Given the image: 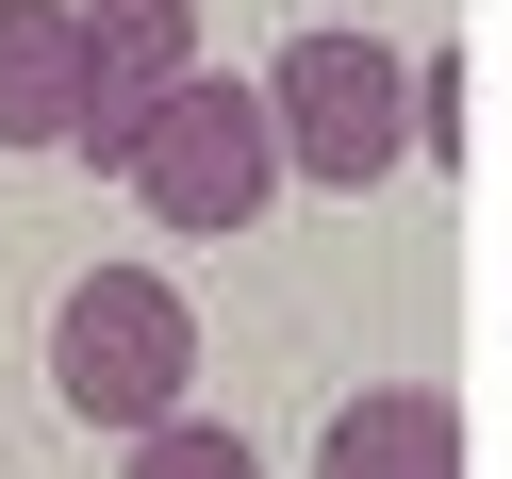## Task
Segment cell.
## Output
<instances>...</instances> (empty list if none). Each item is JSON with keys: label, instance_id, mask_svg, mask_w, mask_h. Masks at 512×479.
I'll use <instances>...</instances> for the list:
<instances>
[{"label": "cell", "instance_id": "4", "mask_svg": "<svg viewBox=\"0 0 512 479\" xmlns=\"http://www.w3.org/2000/svg\"><path fill=\"white\" fill-rule=\"evenodd\" d=\"M83 116H100L83 0H0V149H83Z\"/></svg>", "mask_w": 512, "mask_h": 479}, {"label": "cell", "instance_id": "7", "mask_svg": "<svg viewBox=\"0 0 512 479\" xmlns=\"http://www.w3.org/2000/svg\"><path fill=\"white\" fill-rule=\"evenodd\" d=\"M116 479H265V446H248L232 413H166V430L116 446Z\"/></svg>", "mask_w": 512, "mask_h": 479}, {"label": "cell", "instance_id": "1", "mask_svg": "<svg viewBox=\"0 0 512 479\" xmlns=\"http://www.w3.org/2000/svg\"><path fill=\"white\" fill-rule=\"evenodd\" d=\"M50 397L83 413V430H166V413H199V298H182L166 265H83L67 314H50Z\"/></svg>", "mask_w": 512, "mask_h": 479}, {"label": "cell", "instance_id": "2", "mask_svg": "<svg viewBox=\"0 0 512 479\" xmlns=\"http://www.w3.org/2000/svg\"><path fill=\"white\" fill-rule=\"evenodd\" d=\"M265 100H281V166L331 182V199H364V182H397V149H413V50L314 17V34H281Z\"/></svg>", "mask_w": 512, "mask_h": 479}, {"label": "cell", "instance_id": "8", "mask_svg": "<svg viewBox=\"0 0 512 479\" xmlns=\"http://www.w3.org/2000/svg\"><path fill=\"white\" fill-rule=\"evenodd\" d=\"M413 149H430V166H463V67H446V50L413 67Z\"/></svg>", "mask_w": 512, "mask_h": 479}, {"label": "cell", "instance_id": "3", "mask_svg": "<svg viewBox=\"0 0 512 479\" xmlns=\"http://www.w3.org/2000/svg\"><path fill=\"white\" fill-rule=\"evenodd\" d=\"M116 182L149 199V232H248V215L281 199V100H265V83H215V67L166 83Z\"/></svg>", "mask_w": 512, "mask_h": 479}, {"label": "cell", "instance_id": "5", "mask_svg": "<svg viewBox=\"0 0 512 479\" xmlns=\"http://www.w3.org/2000/svg\"><path fill=\"white\" fill-rule=\"evenodd\" d=\"M83 34H100V116H83V166H133L149 100L166 83H199V0H83Z\"/></svg>", "mask_w": 512, "mask_h": 479}, {"label": "cell", "instance_id": "6", "mask_svg": "<svg viewBox=\"0 0 512 479\" xmlns=\"http://www.w3.org/2000/svg\"><path fill=\"white\" fill-rule=\"evenodd\" d=\"M314 479H463V397L446 380H364L314 446Z\"/></svg>", "mask_w": 512, "mask_h": 479}]
</instances>
